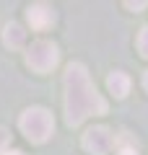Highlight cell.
Wrapping results in <instances>:
<instances>
[{"mask_svg": "<svg viewBox=\"0 0 148 155\" xmlns=\"http://www.w3.org/2000/svg\"><path fill=\"white\" fill-rule=\"evenodd\" d=\"M91 114H107V101L96 93L86 67L70 62L65 70V122L78 127Z\"/></svg>", "mask_w": 148, "mask_h": 155, "instance_id": "obj_1", "label": "cell"}, {"mask_svg": "<svg viewBox=\"0 0 148 155\" xmlns=\"http://www.w3.org/2000/svg\"><path fill=\"white\" fill-rule=\"evenodd\" d=\"M21 132L26 134L31 142H47L49 137H52V132H55V119H52V114H49L47 109H39V106H31V109H26L21 114Z\"/></svg>", "mask_w": 148, "mask_h": 155, "instance_id": "obj_2", "label": "cell"}, {"mask_svg": "<svg viewBox=\"0 0 148 155\" xmlns=\"http://www.w3.org/2000/svg\"><path fill=\"white\" fill-rule=\"evenodd\" d=\"M57 62H60V49H57V44L47 41V39H39L26 49V65L34 72H49L55 70Z\"/></svg>", "mask_w": 148, "mask_h": 155, "instance_id": "obj_3", "label": "cell"}, {"mask_svg": "<svg viewBox=\"0 0 148 155\" xmlns=\"http://www.w3.org/2000/svg\"><path fill=\"white\" fill-rule=\"evenodd\" d=\"M83 147L91 155H107L112 147H115V134L107 127H91L86 134H83Z\"/></svg>", "mask_w": 148, "mask_h": 155, "instance_id": "obj_4", "label": "cell"}, {"mask_svg": "<svg viewBox=\"0 0 148 155\" xmlns=\"http://www.w3.org/2000/svg\"><path fill=\"white\" fill-rule=\"evenodd\" d=\"M26 18H29V23H31V28L47 31V28L55 23V11L49 5H44V3H34V5H29Z\"/></svg>", "mask_w": 148, "mask_h": 155, "instance_id": "obj_5", "label": "cell"}, {"mask_svg": "<svg viewBox=\"0 0 148 155\" xmlns=\"http://www.w3.org/2000/svg\"><path fill=\"white\" fill-rule=\"evenodd\" d=\"M3 41H5L11 49L23 47V41H26V31H23V26H21V23H8L5 31H3Z\"/></svg>", "mask_w": 148, "mask_h": 155, "instance_id": "obj_6", "label": "cell"}, {"mask_svg": "<svg viewBox=\"0 0 148 155\" xmlns=\"http://www.w3.org/2000/svg\"><path fill=\"white\" fill-rule=\"evenodd\" d=\"M107 85H109V91L117 98H125V96L130 93V78H127L125 72H112V75L107 78Z\"/></svg>", "mask_w": 148, "mask_h": 155, "instance_id": "obj_7", "label": "cell"}, {"mask_svg": "<svg viewBox=\"0 0 148 155\" xmlns=\"http://www.w3.org/2000/svg\"><path fill=\"white\" fill-rule=\"evenodd\" d=\"M138 49H140L143 57H148V26H143L140 34H138Z\"/></svg>", "mask_w": 148, "mask_h": 155, "instance_id": "obj_8", "label": "cell"}, {"mask_svg": "<svg viewBox=\"0 0 148 155\" xmlns=\"http://www.w3.org/2000/svg\"><path fill=\"white\" fill-rule=\"evenodd\" d=\"M8 142H11V134H8L5 127H0V155L8 150Z\"/></svg>", "mask_w": 148, "mask_h": 155, "instance_id": "obj_9", "label": "cell"}, {"mask_svg": "<svg viewBox=\"0 0 148 155\" xmlns=\"http://www.w3.org/2000/svg\"><path fill=\"white\" fill-rule=\"evenodd\" d=\"M125 5H127V8H132V11H140V8H146L148 3H125Z\"/></svg>", "mask_w": 148, "mask_h": 155, "instance_id": "obj_10", "label": "cell"}, {"mask_svg": "<svg viewBox=\"0 0 148 155\" xmlns=\"http://www.w3.org/2000/svg\"><path fill=\"white\" fill-rule=\"evenodd\" d=\"M117 155H138V153H135V150H130V147H125V150H120Z\"/></svg>", "mask_w": 148, "mask_h": 155, "instance_id": "obj_11", "label": "cell"}, {"mask_svg": "<svg viewBox=\"0 0 148 155\" xmlns=\"http://www.w3.org/2000/svg\"><path fill=\"white\" fill-rule=\"evenodd\" d=\"M3 155H23V153H21V150H5Z\"/></svg>", "mask_w": 148, "mask_h": 155, "instance_id": "obj_12", "label": "cell"}, {"mask_svg": "<svg viewBox=\"0 0 148 155\" xmlns=\"http://www.w3.org/2000/svg\"><path fill=\"white\" fill-rule=\"evenodd\" d=\"M143 85H146V91H148V70H146V75H143Z\"/></svg>", "mask_w": 148, "mask_h": 155, "instance_id": "obj_13", "label": "cell"}]
</instances>
